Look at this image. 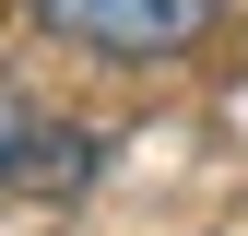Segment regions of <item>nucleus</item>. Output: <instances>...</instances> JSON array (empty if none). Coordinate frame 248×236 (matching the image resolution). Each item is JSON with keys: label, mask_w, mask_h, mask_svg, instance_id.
I'll return each mask as SVG.
<instances>
[{"label": "nucleus", "mask_w": 248, "mask_h": 236, "mask_svg": "<svg viewBox=\"0 0 248 236\" xmlns=\"http://www.w3.org/2000/svg\"><path fill=\"white\" fill-rule=\"evenodd\" d=\"M213 12H225V0H36L47 36L107 47V59H166V47H189Z\"/></svg>", "instance_id": "obj_1"}, {"label": "nucleus", "mask_w": 248, "mask_h": 236, "mask_svg": "<svg viewBox=\"0 0 248 236\" xmlns=\"http://www.w3.org/2000/svg\"><path fill=\"white\" fill-rule=\"evenodd\" d=\"M71 189V177H95V142L83 130H59V118L24 95V83H0V189Z\"/></svg>", "instance_id": "obj_2"}]
</instances>
